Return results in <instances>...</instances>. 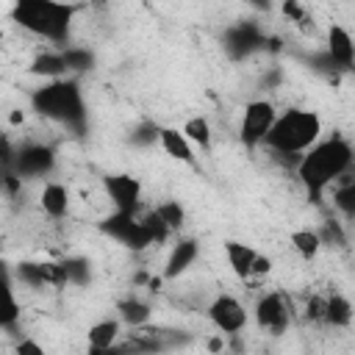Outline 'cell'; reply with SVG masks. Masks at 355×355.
Listing matches in <instances>:
<instances>
[{
  "label": "cell",
  "instance_id": "3",
  "mask_svg": "<svg viewBox=\"0 0 355 355\" xmlns=\"http://www.w3.org/2000/svg\"><path fill=\"white\" fill-rule=\"evenodd\" d=\"M322 139V116L311 108H286L277 114L263 147L275 155H300Z\"/></svg>",
  "mask_w": 355,
  "mask_h": 355
},
{
  "label": "cell",
  "instance_id": "21",
  "mask_svg": "<svg viewBox=\"0 0 355 355\" xmlns=\"http://www.w3.org/2000/svg\"><path fill=\"white\" fill-rule=\"evenodd\" d=\"M116 311H119V319H122V324H128V327H144L147 322H150V316H153V311H150V305L144 302V300H139V297H128V300H122L119 305H116Z\"/></svg>",
  "mask_w": 355,
  "mask_h": 355
},
{
  "label": "cell",
  "instance_id": "10",
  "mask_svg": "<svg viewBox=\"0 0 355 355\" xmlns=\"http://www.w3.org/2000/svg\"><path fill=\"white\" fill-rule=\"evenodd\" d=\"M14 166H17L19 178H42V175H50L53 166H55V153L47 144H25L17 153Z\"/></svg>",
  "mask_w": 355,
  "mask_h": 355
},
{
  "label": "cell",
  "instance_id": "12",
  "mask_svg": "<svg viewBox=\"0 0 355 355\" xmlns=\"http://www.w3.org/2000/svg\"><path fill=\"white\" fill-rule=\"evenodd\" d=\"M158 147L164 150L166 158H172L178 164H194V150L197 147L189 141V136L180 128L161 125V130H158Z\"/></svg>",
  "mask_w": 355,
  "mask_h": 355
},
{
  "label": "cell",
  "instance_id": "4",
  "mask_svg": "<svg viewBox=\"0 0 355 355\" xmlns=\"http://www.w3.org/2000/svg\"><path fill=\"white\" fill-rule=\"evenodd\" d=\"M31 105L44 119H53V122H61L69 128H78L86 122V105H83L80 83L69 75L55 78V80H44L31 94Z\"/></svg>",
  "mask_w": 355,
  "mask_h": 355
},
{
  "label": "cell",
  "instance_id": "13",
  "mask_svg": "<svg viewBox=\"0 0 355 355\" xmlns=\"http://www.w3.org/2000/svg\"><path fill=\"white\" fill-rule=\"evenodd\" d=\"M197 255H200L197 239H178V244H172V250H169V255H166V263H164L161 277H164V280L180 277L189 266H194Z\"/></svg>",
  "mask_w": 355,
  "mask_h": 355
},
{
  "label": "cell",
  "instance_id": "1",
  "mask_svg": "<svg viewBox=\"0 0 355 355\" xmlns=\"http://www.w3.org/2000/svg\"><path fill=\"white\" fill-rule=\"evenodd\" d=\"M355 164V150L344 136L319 139L311 150H305L297 161V178L305 191L316 200L333 183H338Z\"/></svg>",
  "mask_w": 355,
  "mask_h": 355
},
{
  "label": "cell",
  "instance_id": "20",
  "mask_svg": "<svg viewBox=\"0 0 355 355\" xmlns=\"http://www.w3.org/2000/svg\"><path fill=\"white\" fill-rule=\"evenodd\" d=\"M180 130L189 136V141H191L197 150L208 153V150L214 147V128H211L208 116H202V114H197V116H189V119L183 122V128H180Z\"/></svg>",
  "mask_w": 355,
  "mask_h": 355
},
{
  "label": "cell",
  "instance_id": "29",
  "mask_svg": "<svg viewBox=\"0 0 355 355\" xmlns=\"http://www.w3.org/2000/svg\"><path fill=\"white\" fill-rule=\"evenodd\" d=\"M17 352L22 355V352H33V355H44V347L39 344V341H33V338H22L19 344H17Z\"/></svg>",
  "mask_w": 355,
  "mask_h": 355
},
{
  "label": "cell",
  "instance_id": "14",
  "mask_svg": "<svg viewBox=\"0 0 355 355\" xmlns=\"http://www.w3.org/2000/svg\"><path fill=\"white\" fill-rule=\"evenodd\" d=\"M225 250V261L230 266V272L239 277V280H250L252 277V263L258 258V250L247 241H239V239H227L222 244Z\"/></svg>",
  "mask_w": 355,
  "mask_h": 355
},
{
  "label": "cell",
  "instance_id": "5",
  "mask_svg": "<svg viewBox=\"0 0 355 355\" xmlns=\"http://www.w3.org/2000/svg\"><path fill=\"white\" fill-rule=\"evenodd\" d=\"M205 316L211 322V327L219 333V336H239L247 324H250V311L247 305L236 297V294H216L208 308H205Z\"/></svg>",
  "mask_w": 355,
  "mask_h": 355
},
{
  "label": "cell",
  "instance_id": "8",
  "mask_svg": "<svg viewBox=\"0 0 355 355\" xmlns=\"http://www.w3.org/2000/svg\"><path fill=\"white\" fill-rule=\"evenodd\" d=\"M252 316H255L258 330H263L269 336H283L291 324V302L280 291H266L258 297Z\"/></svg>",
  "mask_w": 355,
  "mask_h": 355
},
{
  "label": "cell",
  "instance_id": "9",
  "mask_svg": "<svg viewBox=\"0 0 355 355\" xmlns=\"http://www.w3.org/2000/svg\"><path fill=\"white\" fill-rule=\"evenodd\" d=\"M103 191L111 200L114 211H125V214H139L141 211V183L139 178L128 175V172H111L103 178Z\"/></svg>",
  "mask_w": 355,
  "mask_h": 355
},
{
  "label": "cell",
  "instance_id": "18",
  "mask_svg": "<svg viewBox=\"0 0 355 355\" xmlns=\"http://www.w3.org/2000/svg\"><path fill=\"white\" fill-rule=\"evenodd\" d=\"M352 316H355V308H352V302L344 294L333 291V294L324 297V311H322V322L324 324H330V327H347L352 322Z\"/></svg>",
  "mask_w": 355,
  "mask_h": 355
},
{
  "label": "cell",
  "instance_id": "28",
  "mask_svg": "<svg viewBox=\"0 0 355 355\" xmlns=\"http://www.w3.org/2000/svg\"><path fill=\"white\" fill-rule=\"evenodd\" d=\"M269 272H272V258L263 255V252H258V258L252 263V277H266Z\"/></svg>",
  "mask_w": 355,
  "mask_h": 355
},
{
  "label": "cell",
  "instance_id": "7",
  "mask_svg": "<svg viewBox=\"0 0 355 355\" xmlns=\"http://www.w3.org/2000/svg\"><path fill=\"white\" fill-rule=\"evenodd\" d=\"M100 230L105 236H111L114 241L130 247V250H144V247H153L150 241V233L141 222V211L139 214H125V211H114L111 216H105L100 222Z\"/></svg>",
  "mask_w": 355,
  "mask_h": 355
},
{
  "label": "cell",
  "instance_id": "27",
  "mask_svg": "<svg viewBox=\"0 0 355 355\" xmlns=\"http://www.w3.org/2000/svg\"><path fill=\"white\" fill-rule=\"evenodd\" d=\"M19 316H22L19 302H17L14 291H8V311H6V316H3V327H6V330H11V327L17 324V319H19Z\"/></svg>",
  "mask_w": 355,
  "mask_h": 355
},
{
  "label": "cell",
  "instance_id": "23",
  "mask_svg": "<svg viewBox=\"0 0 355 355\" xmlns=\"http://www.w3.org/2000/svg\"><path fill=\"white\" fill-rule=\"evenodd\" d=\"M155 211H158V216L169 225L172 233H178V230L186 225V208H183L178 200H164V202L155 205Z\"/></svg>",
  "mask_w": 355,
  "mask_h": 355
},
{
  "label": "cell",
  "instance_id": "22",
  "mask_svg": "<svg viewBox=\"0 0 355 355\" xmlns=\"http://www.w3.org/2000/svg\"><path fill=\"white\" fill-rule=\"evenodd\" d=\"M255 47H258V31H255L252 25H239V28L230 31V36H227V50H230L236 58L247 55V53L255 50Z\"/></svg>",
  "mask_w": 355,
  "mask_h": 355
},
{
  "label": "cell",
  "instance_id": "25",
  "mask_svg": "<svg viewBox=\"0 0 355 355\" xmlns=\"http://www.w3.org/2000/svg\"><path fill=\"white\" fill-rule=\"evenodd\" d=\"M336 205H338L344 214H352V216H355V180L344 183V186L336 191Z\"/></svg>",
  "mask_w": 355,
  "mask_h": 355
},
{
  "label": "cell",
  "instance_id": "17",
  "mask_svg": "<svg viewBox=\"0 0 355 355\" xmlns=\"http://www.w3.org/2000/svg\"><path fill=\"white\" fill-rule=\"evenodd\" d=\"M28 69H31V75H39L44 80H55V78L69 75V64H67L64 50H44V53H39L31 61Z\"/></svg>",
  "mask_w": 355,
  "mask_h": 355
},
{
  "label": "cell",
  "instance_id": "15",
  "mask_svg": "<svg viewBox=\"0 0 355 355\" xmlns=\"http://www.w3.org/2000/svg\"><path fill=\"white\" fill-rule=\"evenodd\" d=\"M39 208L50 219H64L69 214V189L61 180H47L39 191Z\"/></svg>",
  "mask_w": 355,
  "mask_h": 355
},
{
  "label": "cell",
  "instance_id": "26",
  "mask_svg": "<svg viewBox=\"0 0 355 355\" xmlns=\"http://www.w3.org/2000/svg\"><path fill=\"white\" fill-rule=\"evenodd\" d=\"M64 55H67V64H69V72L75 69V72H80V69H86L89 64H92V55L86 53V50H64Z\"/></svg>",
  "mask_w": 355,
  "mask_h": 355
},
{
  "label": "cell",
  "instance_id": "19",
  "mask_svg": "<svg viewBox=\"0 0 355 355\" xmlns=\"http://www.w3.org/2000/svg\"><path fill=\"white\" fill-rule=\"evenodd\" d=\"M288 244H291V250H294L302 261H313V258L322 252V247H324L322 233L313 230V227H297V230H291Z\"/></svg>",
  "mask_w": 355,
  "mask_h": 355
},
{
  "label": "cell",
  "instance_id": "24",
  "mask_svg": "<svg viewBox=\"0 0 355 355\" xmlns=\"http://www.w3.org/2000/svg\"><path fill=\"white\" fill-rule=\"evenodd\" d=\"M61 269H64L67 283H86L89 280V261H83V258H67L61 263Z\"/></svg>",
  "mask_w": 355,
  "mask_h": 355
},
{
  "label": "cell",
  "instance_id": "16",
  "mask_svg": "<svg viewBox=\"0 0 355 355\" xmlns=\"http://www.w3.org/2000/svg\"><path fill=\"white\" fill-rule=\"evenodd\" d=\"M119 336H122V319H111V316H105V319L89 324L86 341H89V349H92V352H108V349L116 347Z\"/></svg>",
  "mask_w": 355,
  "mask_h": 355
},
{
  "label": "cell",
  "instance_id": "11",
  "mask_svg": "<svg viewBox=\"0 0 355 355\" xmlns=\"http://www.w3.org/2000/svg\"><path fill=\"white\" fill-rule=\"evenodd\" d=\"M324 53L327 61L336 69H355V39L344 25H330L327 39H324Z\"/></svg>",
  "mask_w": 355,
  "mask_h": 355
},
{
  "label": "cell",
  "instance_id": "6",
  "mask_svg": "<svg viewBox=\"0 0 355 355\" xmlns=\"http://www.w3.org/2000/svg\"><path fill=\"white\" fill-rule=\"evenodd\" d=\"M277 108L272 100H250L241 111V122H239V139L247 147H263L275 119H277Z\"/></svg>",
  "mask_w": 355,
  "mask_h": 355
},
{
  "label": "cell",
  "instance_id": "2",
  "mask_svg": "<svg viewBox=\"0 0 355 355\" xmlns=\"http://www.w3.org/2000/svg\"><path fill=\"white\" fill-rule=\"evenodd\" d=\"M78 6L69 0H14L11 17L28 33L61 44L69 39V28L75 22Z\"/></svg>",
  "mask_w": 355,
  "mask_h": 355
}]
</instances>
